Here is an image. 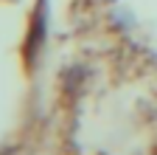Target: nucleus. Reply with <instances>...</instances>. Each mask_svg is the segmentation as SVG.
Here are the masks:
<instances>
[{
  "instance_id": "nucleus-1",
  "label": "nucleus",
  "mask_w": 157,
  "mask_h": 155,
  "mask_svg": "<svg viewBox=\"0 0 157 155\" xmlns=\"http://www.w3.org/2000/svg\"><path fill=\"white\" fill-rule=\"evenodd\" d=\"M45 23H48V17H45V0H42V9H36V14H34V26H31V34H28V59L34 56L36 45H42Z\"/></svg>"
}]
</instances>
